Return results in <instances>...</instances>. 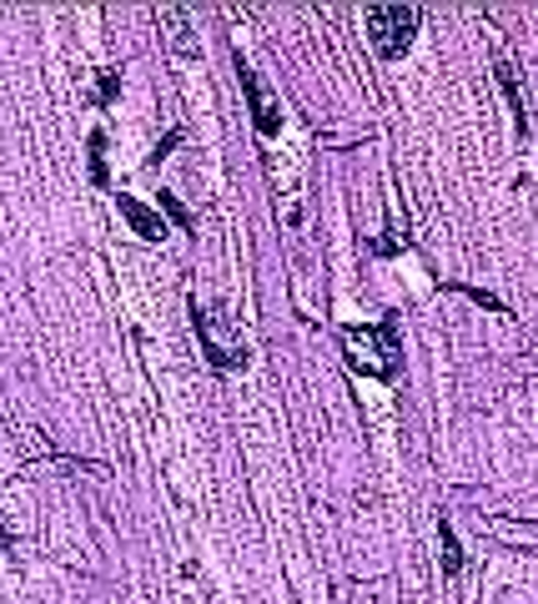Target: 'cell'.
<instances>
[{"label": "cell", "mask_w": 538, "mask_h": 604, "mask_svg": "<svg viewBox=\"0 0 538 604\" xmlns=\"http://www.w3.org/2000/svg\"><path fill=\"white\" fill-rule=\"evenodd\" d=\"M343 347H347V363L372 378H393L397 363H403L393 322H362V328L352 322V328H343Z\"/></svg>", "instance_id": "cell-1"}, {"label": "cell", "mask_w": 538, "mask_h": 604, "mask_svg": "<svg viewBox=\"0 0 538 604\" xmlns=\"http://www.w3.org/2000/svg\"><path fill=\"white\" fill-rule=\"evenodd\" d=\"M192 328L196 337H202V353L206 363L217 368V373H237V368H247V343L237 337V328L227 322V312L221 308H202V302H192Z\"/></svg>", "instance_id": "cell-2"}, {"label": "cell", "mask_w": 538, "mask_h": 604, "mask_svg": "<svg viewBox=\"0 0 538 604\" xmlns=\"http://www.w3.org/2000/svg\"><path fill=\"white\" fill-rule=\"evenodd\" d=\"M418 21H423V15L412 11V5H372L368 11L372 51L383 56V61H397V56L412 46V36H418Z\"/></svg>", "instance_id": "cell-3"}, {"label": "cell", "mask_w": 538, "mask_h": 604, "mask_svg": "<svg viewBox=\"0 0 538 604\" xmlns=\"http://www.w3.org/2000/svg\"><path fill=\"white\" fill-rule=\"evenodd\" d=\"M237 76H242V96H247V106H252V121H256V131H262V136H277V131H282V111L272 106V96L262 91V81H256L242 61H237Z\"/></svg>", "instance_id": "cell-4"}, {"label": "cell", "mask_w": 538, "mask_h": 604, "mask_svg": "<svg viewBox=\"0 0 538 604\" xmlns=\"http://www.w3.org/2000/svg\"><path fill=\"white\" fill-rule=\"evenodd\" d=\"M121 217L136 227V237H142V242H167V222L156 217L146 202H136V197H121Z\"/></svg>", "instance_id": "cell-5"}, {"label": "cell", "mask_w": 538, "mask_h": 604, "mask_svg": "<svg viewBox=\"0 0 538 604\" xmlns=\"http://www.w3.org/2000/svg\"><path fill=\"white\" fill-rule=\"evenodd\" d=\"M156 26L171 36V51H177V56H196V36H192V21H187V11H177V5H161V11H156Z\"/></svg>", "instance_id": "cell-6"}, {"label": "cell", "mask_w": 538, "mask_h": 604, "mask_svg": "<svg viewBox=\"0 0 538 604\" xmlns=\"http://www.w3.org/2000/svg\"><path fill=\"white\" fill-rule=\"evenodd\" d=\"M499 86H503V96H508V106H513V121L524 127V121H528V116H524V96H518V81H513L508 61H499Z\"/></svg>", "instance_id": "cell-7"}, {"label": "cell", "mask_w": 538, "mask_h": 604, "mask_svg": "<svg viewBox=\"0 0 538 604\" xmlns=\"http://www.w3.org/2000/svg\"><path fill=\"white\" fill-rule=\"evenodd\" d=\"M438 544H443V569H448V574H458V569H463V549H458L453 524H438Z\"/></svg>", "instance_id": "cell-8"}, {"label": "cell", "mask_w": 538, "mask_h": 604, "mask_svg": "<svg viewBox=\"0 0 538 604\" xmlns=\"http://www.w3.org/2000/svg\"><path fill=\"white\" fill-rule=\"evenodd\" d=\"M91 181L106 187V136L101 131H91Z\"/></svg>", "instance_id": "cell-9"}, {"label": "cell", "mask_w": 538, "mask_h": 604, "mask_svg": "<svg viewBox=\"0 0 538 604\" xmlns=\"http://www.w3.org/2000/svg\"><path fill=\"white\" fill-rule=\"evenodd\" d=\"M161 206L171 212V222H177V227H187V232H192V217H187V206H181L171 192H161Z\"/></svg>", "instance_id": "cell-10"}, {"label": "cell", "mask_w": 538, "mask_h": 604, "mask_svg": "<svg viewBox=\"0 0 538 604\" xmlns=\"http://www.w3.org/2000/svg\"><path fill=\"white\" fill-rule=\"evenodd\" d=\"M101 101H116V86H121V76H116V71H101Z\"/></svg>", "instance_id": "cell-11"}, {"label": "cell", "mask_w": 538, "mask_h": 604, "mask_svg": "<svg viewBox=\"0 0 538 604\" xmlns=\"http://www.w3.org/2000/svg\"><path fill=\"white\" fill-rule=\"evenodd\" d=\"M177 142H181V131H171L167 142H161V146H156V152H152V162H161V156H171V152H177Z\"/></svg>", "instance_id": "cell-12"}]
</instances>
